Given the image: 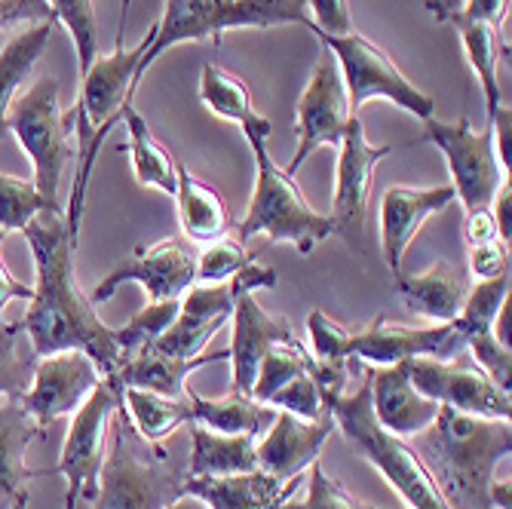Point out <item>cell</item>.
I'll list each match as a JSON object with an SVG mask.
<instances>
[{
	"mask_svg": "<svg viewBox=\"0 0 512 509\" xmlns=\"http://www.w3.org/2000/svg\"><path fill=\"white\" fill-rule=\"evenodd\" d=\"M197 255L181 240H160L145 249H132L129 258H123L105 280L92 292V304L108 301L123 283H138L145 289L148 301H181V295L191 286H197L194 276Z\"/></svg>",
	"mask_w": 512,
	"mask_h": 509,
	"instance_id": "16",
	"label": "cell"
},
{
	"mask_svg": "<svg viewBox=\"0 0 512 509\" xmlns=\"http://www.w3.org/2000/svg\"><path fill=\"white\" fill-rule=\"evenodd\" d=\"M417 454L454 509H491L494 467L512 454V427L442 405Z\"/></svg>",
	"mask_w": 512,
	"mask_h": 509,
	"instance_id": "3",
	"label": "cell"
},
{
	"mask_svg": "<svg viewBox=\"0 0 512 509\" xmlns=\"http://www.w3.org/2000/svg\"><path fill=\"white\" fill-rule=\"evenodd\" d=\"M491 215H494V224H497V237L509 246V240H512V188H509V181L491 200Z\"/></svg>",
	"mask_w": 512,
	"mask_h": 509,
	"instance_id": "50",
	"label": "cell"
},
{
	"mask_svg": "<svg viewBox=\"0 0 512 509\" xmlns=\"http://www.w3.org/2000/svg\"><path fill=\"white\" fill-rule=\"evenodd\" d=\"M111 448L99 473V494L92 509H166L184 494L188 476L166 464L163 445H142L126 408L111 421Z\"/></svg>",
	"mask_w": 512,
	"mask_h": 509,
	"instance_id": "7",
	"label": "cell"
},
{
	"mask_svg": "<svg viewBox=\"0 0 512 509\" xmlns=\"http://www.w3.org/2000/svg\"><path fill=\"white\" fill-rule=\"evenodd\" d=\"M191 430V464L188 479L203 476H237L258 470V454H255V436H224L212 433L203 424H188Z\"/></svg>",
	"mask_w": 512,
	"mask_h": 509,
	"instance_id": "30",
	"label": "cell"
},
{
	"mask_svg": "<svg viewBox=\"0 0 512 509\" xmlns=\"http://www.w3.org/2000/svg\"><path fill=\"white\" fill-rule=\"evenodd\" d=\"M7 132L19 138L31 166H34V188L46 200L50 209H62V178L65 163L71 157L74 138V111H62L59 102V80L40 77L34 80L22 96L13 102L7 117Z\"/></svg>",
	"mask_w": 512,
	"mask_h": 509,
	"instance_id": "8",
	"label": "cell"
},
{
	"mask_svg": "<svg viewBox=\"0 0 512 509\" xmlns=\"http://www.w3.org/2000/svg\"><path fill=\"white\" fill-rule=\"evenodd\" d=\"M243 135L255 157V188L249 197L246 218L237 227L240 230L237 240L249 243L255 237H264L267 243H289L301 255H310L322 240H329L335 234L332 218L316 212L301 194L295 175L270 157L267 151L270 132L246 129Z\"/></svg>",
	"mask_w": 512,
	"mask_h": 509,
	"instance_id": "5",
	"label": "cell"
},
{
	"mask_svg": "<svg viewBox=\"0 0 512 509\" xmlns=\"http://www.w3.org/2000/svg\"><path fill=\"white\" fill-rule=\"evenodd\" d=\"M230 350H227V362H230V390L252 396L255 387V375L258 365L264 359V353L273 344H286L295 341L292 335V322L270 316L252 292L237 295L234 313H230Z\"/></svg>",
	"mask_w": 512,
	"mask_h": 509,
	"instance_id": "19",
	"label": "cell"
},
{
	"mask_svg": "<svg viewBox=\"0 0 512 509\" xmlns=\"http://www.w3.org/2000/svg\"><path fill=\"white\" fill-rule=\"evenodd\" d=\"M283 509H384V506H371V503H362L359 497H353L338 479H332L316 464H310V488H307V497L301 500H289Z\"/></svg>",
	"mask_w": 512,
	"mask_h": 509,
	"instance_id": "42",
	"label": "cell"
},
{
	"mask_svg": "<svg viewBox=\"0 0 512 509\" xmlns=\"http://www.w3.org/2000/svg\"><path fill=\"white\" fill-rule=\"evenodd\" d=\"M470 273L476 280H497V276L509 273V246L494 240L485 246H473L470 249Z\"/></svg>",
	"mask_w": 512,
	"mask_h": 509,
	"instance_id": "45",
	"label": "cell"
},
{
	"mask_svg": "<svg viewBox=\"0 0 512 509\" xmlns=\"http://www.w3.org/2000/svg\"><path fill=\"white\" fill-rule=\"evenodd\" d=\"M126 10H129V0H123L114 50L108 56H96V62H92L89 71L80 77V99L71 108L74 111V138H77V175H74L65 224H68V234L74 243L80 240L89 175L96 169V160L108 142V132L117 126V120H123V111L132 108V99L138 92L135 71H138V62L145 59L151 37H154V25H151L145 40L132 46V50H126Z\"/></svg>",
	"mask_w": 512,
	"mask_h": 509,
	"instance_id": "2",
	"label": "cell"
},
{
	"mask_svg": "<svg viewBox=\"0 0 512 509\" xmlns=\"http://www.w3.org/2000/svg\"><path fill=\"white\" fill-rule=\"evenodd\" d=\"M200 102L221 120L237 123L243 132L246 129H264L273 132V123L255 111L252 105V92L246 80L234 71H227L221 65H203L200 74Z\"/></svg>",
	"mask_w": 512,
	"mask_h": 509,
	"instance_id": "34",
	"label": "cell"
},
{
	"mask_svg": "<svg viewBox=\"0 0 512 509\" xmlns=\"http://www.w3.org/2000/svg\"><path fill=\"white\" fill-rule=\"evenodd\" d=\"M506 16H509V0H463L460 10L451 19H473V22H488L494 28H503Z\"/></svg>",
	"mask_w": 512,
	"mask_h": 509,
	"instance_id": "47",
	"label": "cell"
},
{
	"mask_svg": "<svg viewBox=\"0 0 512 509\" xmlns=\"http://www.w3.org/2000/svg\"><path fill=\"white\" fill-rule=\"evenodd\" d=\"M237 304V292L227 283H197L188 292L181 295V310L175 316V322L166 329V335L151 347L169 356H200L206 350V344L212 341V335L230 322V313H234Z\"/></svg>",
	"mask_w": 512,
	"mask_h": 509,
	"instance_id": "21",
	"label": "cell"
},
{
	"mask_svg": "<svg viewBox=\"0 0 512 509\" xmlns=\"http://www.w3.org/2000/svg\"><path fill=\"white\" fill-rule=\"evenodd\" d=\"M451 25L457 28L463 53H467V62L479 77L482 96H485V111H488V120H491L503 105L500 62H503V56H509V40H503V28H494L488 22L451 19Z\"/></svg>",
	"mask_w": 512,
	"mask_h": 509,
	"instance_id": "29",
	"label": "cell"
},
{
	"mask_svg": "<svg viewBox=\"0 0 512 509\" xmlns=\"http://www.w3.org/2000/svg\"><path fill=\"white\" fill-rule=\"evenodd\" d=\"M310 368H313V362H310ZM310 368H307L304 375H298L295 381H289L267 405L276 408V411H289V414H295V418H304V421H316V418H322V414H329V408H325V402H322V393H319V387L313 381Z\"/></svg>",
	"mask_w": 512,
	"mask_h": 509,
	"instance_id": "43",
	"label": "cell"
},
{
	"mask_svg": "<svg viewBox=\"0 0 512 509\" xmlns=\"http://www.w3.org/2000/svg\"><path fill=\"white\" fill-rule=\"evenodd\" d=\"M405 372L417 393H424L439 405L473 414V418H491V421L512 418L509 393L497 387L479 365L463 362L460 356L457 359L414 356L405 359Z\"/></svg>",
	"mask_w": 512,
	"mask_h": 509,
	"instance_id": "12",
	"label": "cell"
},
{
	"mask_svg": "<svg viewBox=\"0 0 512 509\" xmlns=\"http://www.w3.org/2000/svg\"><path fill=\"white\" fill-rule=\"evenodd\" d=\"M322 46L335 56L338 71L347 86V102L350 111L359 117L365 102L371 99H390L396 108L414 114L417 120H430L436 111L433 96H427L424 89H417L393 62V56L378 46L375 40H368L359 31L350 34H319Z\"/></svg>",
	"mask_w": 512,
	"mask_h": 509,
	"instance_id": "9",
	"label": "cell"
},
{
	"mask_svg": "<svg viewBox=\"0 0 512 509\" xmlns=\"http://www.w3.org/2000/svg\"><path fill=\"white\" fill-rule=\"evenodd\" d=\"M353 117L356 114L350 111L347 86H344V77L338 71V62L322 46L319 62H316V68H313L304 92H301V99L295 105V138H298V148H295V157L286 166V172L295 175L316 148H325V145L338 148Z\"/></svg>",
	"mask_w": 512,
	"mask_h": 509,
	"instance_id": "14",
	"label": "cell"
},
{
	"mask_svg": "<svg viewBox=\"0 0 512 509\" xmlns=\"http://www.w3.org/2000/svg\"><path fill=\"white\" fill-rule=\"evenodd\" d=\"M313 362V353L307 347H301L298 341H286V344H273L255 375V387H252V399L267 405L279 390H283L289 381H295L298 375H304Z\"/></svg>",
	"mask_w": 512,
	"mask_h": 509,
	"instance_id": "38",
	"label": "cell"
},
{
	"mask_svg": "<svg viewBox=\"0 0 512 509\" xmlns=\"http://www.w3.org/2000/svg\"><path fill=\"white\" fill-rule=\"evenodd\" d=\"M188 399L194 408V424H203L212 433H224V436H261V430H267L276 421V408L255 402L252 396L234 393L230 390L221 399H203L200 393H194L188 387Z\"/></svg>",
	"mask_w": 512,
	"mask_h": 509,
	"instance_id": "32",
	"label": "cell"
},
{
	"mask_svg": "<svg viewBox=\"0 0 512 509\" xmlns=\"http://www.w3.org/2000/svg\"><path fill=\"white\" fill-rule=\"evenodd\" d=\"M467 353V341H463L460 329L451 322H436L427 329H411L399 326V322H387L378 316L371 326L347 329L344 338V359L347 362H368V365H396L414 356H430V359H457Z\"/></svg>",
	"mask_w": 512,
	"mask_h": 509,
	"instance_id": "15",
	"label": "cell"
},
{
	"mask_svg": "<svg viewBox=\"0 0 512 509\" xmlns=\"http://www.w3.org/2000/svg\"><path fill=\"white\" fill-rule=\"evenodd\" d=\"M175 212H178V227L191 243H212L230 234L234 227V215H230L227 200L218 194V188L200 181L188 166L178 163V188H175Z\"/></svg>",
	"mask_w": 512,
	"mask_h": 509,
	"instance_id": "28",
	"label": "cell"
},
{
	"mask_svg": "<svg viewBox=\"0 0 512 509\" xmlns=\"http://www.w3.org/2000/svg\"><path fill=\"white\" fill-rule=\"evenodd\" d=\"M4 240H7V230H0V246H4ZM31 295H34V289H31V286H25V283H19L16 276L7 270L4 258H0V326H7V319H4L7 304H10L13 298L31 301Z\"/></svg>",
	"mask_w": 512,
	"mask_h": 509,
	"instance_id": "49",
	"label": "cell"
},
{
	"mask_svg": "<svg viewBox=\"0 0 512 509\" xmlns=\"http://www.w3.org/2000/svg\"><path fill=\"white\" fill-rule=\"evenodd\" d=\"M307 25L313 28L307 0H166L163 19L154 22V37L145 59L135 71V89L151 65L178 43H221L224 31L234 28H279Z\"/></svg>",
	"mask_w": 512,
	"mask_h": 509,
	"instance_id": "6",
	"label": "cell"
},
{
	"mask_svg": "<svg viewBox=\"0 0 512 509\" xmlns=\"http://www.w3.org/2000/svg\"><path fill=\"white\" fill-rule=\"evenodd\" d=\"M215 362H227V350H215V353H200V356H169L160 350H145L142 356H135L132 362H126L114 378H108L117 390L135 387V390H151L169 399H181L184 390H188V378L194 372H200L203 365H215Z\"/></svg>",
	"mask_w": 512,
	"mask_h": 509,
	"instance_id": "27",
	"label": "cell"
},
{
	"mask_svg": "<svg viewBox=\"0 0 512 509\" xmlns=\"http://www.w3.org/2000/svg\"><path fill=\"white\" fill-rule=\"evenodd\" d=\"M463 240H467V246H485V243H494L500 240L497 237V224H494V215L491 209H473L467 212V224H463ZM503 243V240H500Z\"/></svg>",
	"mask_w": 512,
	"mask_h": 509,
	"instance_id": "48",
	"label": "cell"
},
{
	"mask_svg": "<svg viewBox=\"0 0 512 509\" xmlns=\"http://www.w3.org/2000/svg\"><path fill=\"white\" fill-rule=\"evenodd\" d=\"M390 145H371L359 117L350 120L341 145H338V181H335V209L332 227L335 234L356 252L365 255V221L368 200L375 188V169L384 157H390Z\"/></svg>",
	"mask_w": 512,
	"mask_h": 509,
	"instance_id": "13",
	"label": "cell"
},
{
	"mask_svg": "<svg viewBox=\"0 0 512 509\" xmlns=\"http://www.w3.org/2000/svg\"><path fill=\"white\" fill-rule=\"evenodd\" d=\"M46 206L34 181L0 172V230H25Z\"/></svg>",
	"mask_w": 512,
	"mask_h": 509,
	"instance_id": "40",
	"label": "cell"
},
{
	"mask_svg": "<svg viewBox=\"0 0 512 509\" xmlns=\"http://www.w3.org/2000/svg\"><path fill=\"white\" fill-rule=\"evenodd\" d=\"M463 0H427V10L436 22H448L457 10H460Z\"/></svg>",
	"mask_w": 512,
	"mask_h": 509,
	"instance_id": "51",
	"label": "cell"
},
{
	"mask_svg": "<svg viewBox=\"0 0 512 509\" xmlns=\"http://www.w3.org/2000/svg\"><path fill=\"white\" fill-rule=\"evenodd\" d=\"M335 433L332 411L322 414L316 421L295 418L289 411H276V421L267 427V436L255 442L258 454V470L276 476V479H292L310 470L316 464L325 442Z\"/></svg>",
	"mask_w": 512,
	"mask_h": 509,
	"instance_id": "20",
	"label": "cell"
},
{
	"mask_svg": "<svg viewBox=\"0 0 512 509\" xmlns=\"http://www.w3.org/2000/svg\"><path fill=\"white\" fill-rule=\"evenodd\" d=\"M25 240L34 255L37 286L22 316L25 335L37 356H53L62 350H83L99 365L102 378L120 372V350L114 329H108L96 313L89 295L80 292L74 276L77 243L68 234L65 212L43 209L25 230Z\"/></svg>",
	"mask_w": 512,
	"mask_h": 509,
	"instance_id": "1",
	"label": "cell"
},
{
	"mask_svg": "<svg viewBox=\"0 0 512 509\" xmlns=\"http://www.w3.org/2000/svg\"><path fill=\"white\" fill-rule=\"evenodd\" d=\"M451 184H436V188H405L396 184L381 200V249L384 264L396 273H402V261L408 255V246L421 234L427 218L445 212L454 203Z\"/></svg>",
	"mask_w": 512,
	"mask_h": 509,
	"instance_id": "22",
	"label": "cell"
},
{
	"mask_svg": "<svg viewBox=\"0 0 512 509\" xmlns=\"http://www.w3.org/2000/svg\"><path fill=\"white\" fill-rule=\"evenodd\" d=\"M512 292V280L509 273L497 276V280H482L476 286H470V295L463 301L454 326L460 329L463 341H467V350L473 353L476 365L482 372L509 393V372H512V353L506 344L497 341L494 335V319L500 313V307L509 301Z\"/></svg>",
	"mask_w": 512,
	"mask_h": 509,
	"instance_id": "18",
	"label": "cell"
},
{
	"mask_svg": "<svg viewBox=\"0 0 512 509\" xmlns=\"http://www.w3.org/2000/svg\"><path fill=\"white\" fill-rule=\"evenodd\" d=\"M335 430L347 439L356 457H362L365 464L375 467L384 482L411 506V509H454L442 488L436 485L430 467L424 464V457L417 454L408 439H399L387 433L375 411H371V375L368 368L362 372V384L356 393H341L329 405Z\"/></svg>",
	"mask_w": 512,
	"mask_h": 509,
	"instance_id": "4",
	"label": "cell"
},
{
	"mask_svg": "<svg viewBox=\"0 0 512 509\" xmlns=\"http://www.w3.org/2000/svg\"><path fill=\"white\" fill-rule=\"evenodd\" d=\"M166 509H209L203 500H197V497H191V494H181L178 500H172Z\"/></svg>",
	"mask_w": 512,
	"mask_h": 509,
	"instance_id": "53",
	"label": "cell"
},
{
	"mask_svg": "<svg viewBox=\"0 0 512 509\" xmlns=\"http://www.w3.org/2000/svg\"><path fill=\"white\" fill-rule=\"evenodd\" d=\"M178 310H181V301H148V307L138 310L126 326L114 329V341L120 350V368L126 362H132L135 356H142L145 350H151L175 322Z\"/></svg>",
	"mask_w": 512,
	"mask_h": 509,
	"instance_id": "36",
	"label": "cell"
},
{
	"mask_svg": "<svg viewBox=\"0 0 512 509\" xmlns=\"http://www.w3.org/2000/svg\"><path fill=\"white\" fill-rule=\"evenodd\" d=\"M37 353L25 335L22 319L0 326V396L22 399L34 378Z\"/></svg>",
	"mask_w": 512,
	"mask_h": 509,
	"instance_id": "37",
	"label": "cell"
},
{
	"mask_svg": "<svg viewBox=\"0 0 512 509\" xmlns=\"http://www.w3.org/2000/svg\"><path fill=\"white\" fill-rule=\"evenodd\" d=\"M46 4L53 10V19L68 28V34L74 40V50H77V68L83 77L99 56L96 4H92V0H46Z\"/></svg>",
	"mask_w": 512,
	"mask_h": 509,
	"instance_id": "39",
	"label": "cell"
},
{
	"mask_svg": "<svg viewBox=\"0 0 512 509\" xmlns=\"http://www.w3.org/2000/svg\"><path fill=\"white\" fill-rule=\"evenodd\" d=\"M424 123L427 126H424L421 142H430L445 154V163L451 172V188L460 206L467 212L491 209V200L509 181V175L500 169L497 154H494L491 126L473 129L467 117H460L454 123H442L430 117Z\"/></svg>",
	"mask_w": 512,
	"mask_h": 509,
	"instance_id": "10",
	"label": "cell"
},
{
	"mask_svg": "<svg viewBox=\"0 0 512 509\" xmlns=\"http://www.w3.org/2000/svg\"><path fill=\"white\" fill-rule=\"evenodd\" d=\"M470 276L457 270L448 261H436L424 273H396V295L414 313H421L433 322L457 319L463 301L470 295Z\"/></svg>",
	"mask_w": 512,
	"mask_h": 509,
	"instance_id": "26",
	"label": "cell"
},
{
	"mask_svg": "<svg viewBox=\"0 0 512 509\" xmlns=\"http://www.w3.org/2000/svg\"><path fill=\"white\" fill-rule=\"evenodd\" d=\"M368 375H371V411H375L378 424L387 433L399 439H411L421 436L436 421L442 405L414 390L405 372V362L381 365V368L368 365Z\"/></svg>",
	"mask_w": 512,
	"mask_h": 509,
	"instance_id": "23",
	"label": "cell"
},
{
	"mask_svg": "<svg viewBox=\"0 0 512 509\" xmlns=\"http://www.w3.org/2000/svg\"><path fill=\"white\" fill-rule=\"evenodd\" d=\"M307 473L292 479H276L264 470L237 476H203L184 482V494L203 500L209 509H283Z\"/></svg>",
	"mask_w": 512,
	"mask_h": 509,
	"instance_id": "25",
	"label": "cell"
},
{
	"mask_svg": "<svg viewBox=\"0 0 512 509\" xmlns=\"http://www.w3.org/2000/svg\"><path fill=\"white\" fill-rule=\"evenodd\" d=\"M53 28H56V19L34 22L22 34L10 37L4 50H0V138L7 132V117L13 111V102L19 99V89L25 86L37 59L46 53Z\"/></svg>",
	"mask_w": 512,
	"mask_h": 509,
	"instance_id": "33",
	"label": "cell"
},
{
	"mask_svg": "<svg viewBox=\"0 0 512 509\" xmlns=\"http://www.w3.org/2000/svg\"><path fill=\"white\" fill-rule=\"evenodd\" d=\"M43 442L46 430L22 408L19 399L0 402V503L7 509H28L31 482L50 470H31L25 454L31 442Z\"/></svg>",
	"mask_w": 512,
	"mask_h": 509,
	"instance_id": "24",
	"label": "cell"
},
{
	"mask_svg": "<svg viewBox=\"0 0 512 509\" xmlns=\"http://www.w3.org/2000/svg\"><path fill=\"white\" fill-rule=\"evenodd\" d=\"M491 509H512V488L509 482H491Z\"/></svg>",
	"mask_w": 512,
	"mask_h": 509,
	"instance_id": "52",
	"label": "cell"
},
{
	"mask_svg": "<svg viewBox=\"0 0 512 509\" xmlns=\"http://www.w3.org/2000/svg\"><path fill=\"white\" fill-rule=\"evenodd\" d=\"M249 261H255V255L246 249L243 240H234V237H221V240H212L206 243L200 252H197V264H194V276L197 283H227L230 276L237 270H243Z\"/></svg>",
	"mask_w": 512,
	"mask_h": 509,
	"instance_id": "41",
	"label": "cell"
},
{
	"mask_svg": "<svg viewBox=\"0 0 512 509\" xmlns=\"http://www.w3.org/2000/svg\"><path fill=\"white\" fill-rule=\"evenodd\" d=\"M120 405H123V390H117L108 378H102V384L74 411V421L65 436L62 457L56 467V473H62L68 482L65 509H77L80 500H96L99 473L108 454L111 421Z\"/></svg>",
	"mask_w": 512,
	"mask_h": 509,
	"instance_id": "11",
	"label": "cell"
},
{
	"mask_svg": "<svg viewBox=\"0 0 512 509\" xmlns=\"http://www.w3.org/2000/svg\"><path fill=\"white\" fill-rule=\"evenodd\" d=\"M123 123L129 129V142L120 145V151L129 154L135 181L142 184V188H151V191L175 194V188H178V163L163 148V142H157V135L151 132L148 120L138 114V108L132 105V108L123 111Z\"/></svg>",
	"mask_w": 512,
	"mask_h": 509,
	"instance_id": "31",
	"label": "cell"
},
{
	"mask_svg": "<svg viewBox=\"0 0 512 509\" xmlns=\"http://www.w3.org/2000/svg\"><path fill=\"white\" fill-rule=\"evenodd\" d=\"M123 408L129 414L135 433L142 436L148 445H160L178 427L194 424V408H191L188 390H184L181 399H169V396H160V393H151V390L126 387L123 390Z\"/></svg>",
	"mask_w": 512,
	"mask_h": 509,
	"instance_id": "35",
	"label": "cell"
},
{
	"mask_svg": "<svg viewBox=\"0 0 512 509\" xmlns=\"http://www.w3.org/2000/svg\"><path fill=\"white\" fill-rule=\"evenodd\" d=\"M316 34H350L356 31L350 0H307Z\"/></svg>",
	"mask_w": 512,
	"mask_h": 509,
	"instance_id": "44",
	"label": "cell"
},
{
	"mask_svg": "<svg viewBox=\"0 0 512 509\" xmlns=\"http://www.w3.org/2000/svg\"><path fill=\"white\" fill-rule=\"evenodd\" d=\"M99 384H102L99 365L83 350H62L53 356H37L31 387L25 390L19 402L46 430L53 421L77 411L83 399Z\"/></svg>",
	"mask_w": 512,
	"mask_h": 509,
	"instance_id": "17",
	"label": "cell"
},
{
	"mask_svg": "<svg viewBox=\"0 0 512 509\" xmlns=\"http://www.w3.org/2000/svg\"><path fill=\"white\" fill-rule=\"evenodd\" d=\"M53 10L46 0H0V28H16L22 22H46Z\"/></svg>",
	"mask_w": 512,
	"mask_h": 509,
	"instance_id": "46",
	"label": "cell"
}]
</instances>
